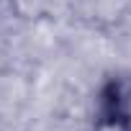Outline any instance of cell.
<instances>
[{"instance_id": "cell-1", "label": "cell", "mask_w": 131, "mask_h": 131, "mask_svg": "<svg viewBox=\"0 0 131 131\" xmlns=\"http://www.w3.org/2000/svg\"><path fill=\"white\" fill-rule=\"evenodd\" d=\"M93 131H131V77H113L105 82Z\"/></svg>"}]
</instances>
